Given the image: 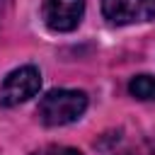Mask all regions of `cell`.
<instances>
[{
  "label": "cell",
  "mask_w": 155,
  "mask_h": 155,
  "mask_svg": "<svg viewBox=\"0 0 155 155\" xmlns=\"http://www.w3.org/2000/svg\"><path fill=\"white\" fill-rule=\"evenodd\" d=\"M39 87H41V73L34 65H22L5 78V82L0 87V104H5V107L22 104L29 97H34L39 92Z\"/></svg>",
  "instance_id": "obj_2"
},
{
  "label": "cell",
  "mask_w": 155,
  "mask_h": 155,
  "mask_svg": "<svg viewBox=\"0 0 155 155\" xmlns=\"http://www.w3.org/2000/svg\"><path fill=\"white\" fill-rule=\"evenodd\" d=\"M153 155H155V153H153Z\"/></svg>",
  "instance_id": "obj_8"
},
{
  "label": "cell",
  "mask_w": 155,
  "mask_h": 155,
  "mask_svg": "<svg viewBox=\"0 0 155 155\" xmlns=\"http://www.w3.org/2000/svg\"><path fill=\"white\" fill-rule=\"evenodd\" d=\"M41 15L51 31H73L78 29L85 15V2L82 0H44Z\"/></svg>",
  "instance_id": "obj_3"
},
{
  "label": "cell",
  "mask_w": 155,
  "mask_h": 155,
  "mask_svg": "<svg viewBox=\"0 0 155 155\" xmlns=\"http://www.w3.org/2000/svg\"><path fill=\"white\" fill-rule=\"evenodd\" d=\"M34 155H82V153L75 148H65V145H48V148L36 150Z\"/></svg>",
  "instance_id": "obj_6"
},
{
  "label": "cell",
  "mask_w": 155,
  "mask_h": 155,
  "mask_svg": "<svg viewBox=\"0 0 155 155\" xmlns=\"http://www.w3.org/2000/svg\"><path fill=\"white\" fill-rule=\"evenodd\" d=\"M102 15L114 24L155 19V0H102Z\"/></svg>",
  "instance_id": "obj_4"
},
{
  "label": "cell",
  "mask_w": 155,
  "mask_h": 155,
  "mask_svg": "<svg viewBox=\"0 0 155 155\" xmlns=\"http://www.w3.org/2000/svg\"><path fill=\"white\" fill-rule=\"evenodd\" d=\"M121 155H133V153H121Z\"/></svg>",
  "instance_id": "obj_7"
},
{
  "label": "cell",
  "mask_w": 155,
  "mask_h": 155,
  "mask_svg": "<svg viewBox=\"0 0 155 155\" xmlns=\"http://www.w3.org/2000/svg\"><path fill=\"white\" fill-rule=\"evenodd\" d=\"M87 109V94L80 90H51L39 102V119L46 126H65L78 121Z\"/></svg>",
  "instance_id": "obj_1"
},
{
  "label": "cell",
  "mask_w": 155,
  "mask_h": 155,
  "mask_svg": "<svg viewBox=\"0 0 155 155\" xmlns=\"http://www.w3.org/2000/svg\"><path fill=\"white\" fill-rule=\"evenodd\" d=\"M128 92L136 99H155V78L153 75H136L128 82Z\"/></svg>",
  "instance_id": "obj_5"
}]
</instances>
